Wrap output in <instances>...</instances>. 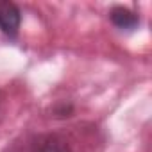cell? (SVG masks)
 Wrapping results in <instances>:
<instances>
[{
	"mask_svg": "<svg viewBox=\"0 0 152 152\" xmlns=\"http://www.w3.org/2000/svg\"><path fill=\"white\" fill-rule=\"evenodd\" d=\"M22 23V11L9 0H0V31L9 38H16Z\"/></svg>",
	"mask_w": 152,
	"mask_h": 152,
	"instance_id": "1",
	"label": "cell"
},
{
	"mask_svg": "<svg viewBox=\"0 0 152 152\" xmlns=\"http://www.w3.org/2000/svg\"><path fill=\"white\" fill-rule=\"evenodd\" d=\"M25 152H72L68 141L59 134H41L34 138Z\"/></svg>",
	"mask_w": 152,
	"mask_h": 152,
	"instance_id": "2",
	"label": "cell"
},
{
	"mask_svg": "<svg viewBox=\"0 0 152 152\" xmlns=\"http://www.w3.org/2000/svg\"><path fill=\"white\" fill-rule=\"evenodd\" d=\"M109 18H111V22H113V25L118 27V29H122V31H132V29H136L138 23H140L138 15H134L132 11L125 9V7H120V6H116V7L111 9Z\"/></svg>",
	"mask_w": 152,
	"mask_h": 152,
	"instance_id": "3",
	"label": "cell"
}]
</instances>
